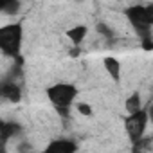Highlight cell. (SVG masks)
<instances>
[{"label":"cell","instance_id":"6da1fadb","mask_svg":"<svg viewBox=\"0 0 153 153\" xmlns=\"http://www.w3.org/2000/svg\"><path fill=\"white\" fill-rule=\"evenodd\" d=\"M126 18L133 25L135 33L140 40H151V25H153V4L148 6H130L124 9Z\"/></svg>","mask_w":153,"mask_h":153},{"label":"cell","instance_id":"7a4b0ae2","mask_svg":"<svg viewBox=\"0 0 153 153\" xmlns=\"http://www.w3.org/2000/svg\"><path fill=\"white\" fill-rule=\"evenodd\" d=\"M22 24H7L0 27V51L6 56L18 58L22 49Z\"/></svg>","mask_w":153,"mask_h":153},{"label":"cell","instance_id":"3957f363","mask_svg":"<svg viewBox=\"0 0 153 153\" xmlns=\"http://www.w3.org/2000/svg\"><path fill=\"white\" fill-rule=\"evenodd\" d=\"M78 96V88L70 83H58L47 88V97L56 110H68Z\"/></svg>","mask_w":153,"mask_h":153},{"label":"cell","instance_id":"277c9868","mask_svg":"<svg viewBox=\"0 0 153 153\" xmlns=\"http://www.w3.org/2000/svg\"><path fill=\"white\" fill-rule=\"evenodd\" d=\"M146 124H148V110H144V108L124 119V126H126V131H128L131 144H135L137 140H140L144 137Z\"/></svg>","mask_w":153,"mask_h":153},{"label":"cell","instance_id":"5b68a950","mask_svg":"<svg viewBox=\"0 0 153 153\" xmlns=\"http://www.w3.org/2000/svg\"><path fill=\"white\" fill-rule=\"evenodd\" d=\"M22 133V126L18 123H4L0 121V153H7L6 151V144L9 139L16 137Z\"/></svg>","mask_w":153,"mask_h":153},{"label":"cell","instance_id":"8992f818","mask_svg":"<svg viewBox=\"0 0 153 153\" xmlns=\"http://www.w3.org/2000/svg\"><path fill=\"white\" fill-rule=\"evenodd\" d=\"M0 97L6 99V101H9V103H18L22 99V90L11 79L0 81Z\"/></svg>","mask_w":153,"mask_h":153},{"label":"cell","instance_id":"52a82bcc","mask_svg":"<svg viewBox=\"0 0 153 153\" xmlns=\"http://www.w3.org/2000/svg\"><path fill=\"white\" fill-rule=\"evenodd\" d=\"M78 151V144L70 139H56L52 140L42 153H76Z\"/></svg>","mask_w":153,"mask_h":153},{"label":"cell","instance_id":"ba28073f","mask_svg":"<svg viewBox=\"0 0 153 153\" xmlns=\"http://www.w3.org/2000/svg\"><path fill=\"white\" fill-rule=\"evenodd\" d=\"M103 65H105L106 72L112 76V79L119 83V81H121V63H119L115 58L108 56V58H105V59H103Z\"/></svg>","mask_w":153,"mask_h":153},{"label":"cell","instance_id":"9c48e42d","mask_svg":"<svg viewBox=\"0 0 153 153\" xmlns=\"http://www.w3.org/2000/svg\"><path fill=\"white\" fill-rule=\"evenodd\" d=\"M87 33H88L87 25H76V27H72V29H68V31H67V36L70 38V42H72L76 47H79V45H81V42L85 40Z\"/></svg>","mask_w":153,"mask_h":153},{"label":"cell","instance_id":"30bf717a","mask_svg":"<svg viewBox=\"0 0 153 153\" xmlns=\"http://www.w3.org/2000/svg\"><path fill=\"white\" fill-rule=\"evenodd\" d=\"M124 106H126V112H128L130 115H133V114L140 112V110H142V101H140V94H139V92L131 94V96H130V97L126 99Z\"/></svg>","mask_w":153,"mask_h":153},{"label":"cell","instance_id":"8fae6325","mask_svg":"<svg viewBox=\"0 0 153 153\" xmlns=\"http://www.w3.org/2000/svg\"><path fill=\"white\" fill-rule=\"evenodd\" d=\"M151 149V137H142L135 144H131V153H146Z\"/></svg>","mask_w":153,"mask_h":153},{"label":"cell","instance_id":"7c38bea8","mask_svg":"<svg viewBox=\"0 0 153 153\" xmlns=\"http://www.w3.org/2000/svg\"><path fill=\"white\" fill-rule=\"evenodd\" d=\"M18 9H20V2H16V0H7L6 7H4V13L6 15H15Z\"/></svg>","mask_w":153,"mask_h":153},{"label":"cell","instance_id":"4fadbf2b","mask_svg":"<svg viewBox=\"0 0 153 153\" xmlns=\"http://www.w3.org/2000/svg\"><path fill=\"white\" fill-rule=\"evenodd\" d=\"M96 29H97V33H99V34H103L105 38H108V40H112V38H114V31H112L106 24H97V25H96Z\"/></svg>","mask_w":153,"mask_h":153},{"label":"cell","instance_id":"5bb4252c","mask_svg":"<svg viewBox=\"0 0 153 153\" xmlns=\"http://www.w3.org/2000/svg\"><path fill=\"white\" fill-rule=\"evenodd\" d=\"M78 112L81 114V115H92V108L87 105V103H78Z\"/></svg>","mask_w":153,"mask_h":153},{"label":"cell","instance_id":"9a60e30c","mask_svg":"<svg viewBox=\"0 0 153 153\" xmlns=\"http://www.w3.org/2000/svg\"><path fill=\"white\" fill-rule=\"evenodd\" d=\"M18 153H33L31 144H29V142H22V144L18 146Z\"/></svg>","mask_w":153,"mask_h":153},{"label":"cell","instance_id":"2e32d148","mask_svg":"<svg viewBox=\"0 0 153 153\" xmlns=\"http://www.w3.org/2000/svg\"><path fill=\"white\" fill-rule=\"evenodd\" d=\"M142 49L144 51H153V40H142Z\"/></svg>","mask_w":153,"mask_h":153},{"label":"cell","instance_id":"e0dca14e","mask_svg":"<svg viewBox=\"0 0 153 153\" xmlns=\"http://www.w3.org/2000/svg\"><path fill=\"white\" fill-rule=\"evenodd\" d=\"M79 52H81V51H79V47H76V49H72V51H70V56H72V58H76V56H79Z\"/></svg>","mask_w":153,"mask_h":153},{"label":"cell","instance_id":"ac0fdd59","mask_svg":"<svg viewBox=\"0 0 153 153\" xmlns=\"http://www.w3.org/2000/svg\"><path fill=\"white\" fill-rule=\"evenodd\" d=\"M6 2H7V0H0V11H4V7H6Z\"/></svg>","mask_w":153,"mask_h":153},{"label":"cell","instance_id":"d6986e66","mask_svg":"<svg viewBox=\"0 0 153 153\" xmlns=\"http://www.w3.org/2000/svg\"><path fill=\"white\" fill-rule=\"evenodd\" d=\"M0 99H2V97H0Z\"/></svg>","mask_w":153,"mask_h":153}]
</instances>
